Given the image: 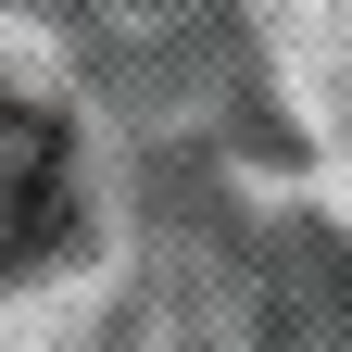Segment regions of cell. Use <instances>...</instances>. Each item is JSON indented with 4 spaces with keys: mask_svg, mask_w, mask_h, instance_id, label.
<instances>
[{
    "mask_svg": "<svg viewBox=\"0 0 352 352\" xmlns=\"http://www.w3.org/2000/svg\"><path fill=\"white\" fill-rule=\"evenodd\" d=\"M76 227V151L38 101H0V277L51 264Z\"/></svg>",
    "mask_w": 352,
    "mask_h": 352,
    "instance_id": "1",
    "label": "cell"
}]
</instances>
